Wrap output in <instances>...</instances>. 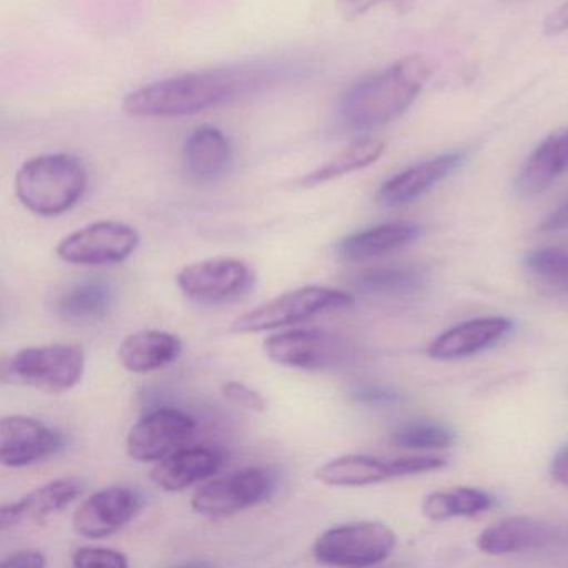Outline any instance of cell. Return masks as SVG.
Wrapping results in <instances>:
<instances>
[{"instance_id": "cell-1", "label": "cell", "mask_w": 568, "mask_h": 568, "mask_svg": "<svg viewBox=\"0 0 568 568\" xmlns=\"http://www.w3.org/2000/svg\"><path fill=\"white\" fill-rule=\"evenodd\" d=\"M287 69L278 62H251L191 72L132 91L125 95L122 109L131 118L171 119L195 115L264 91L282 79Z\"/></svg>"}, {"instance_id": "cell-2", "label": "cell", "mask_w": 568, "mask_h": 568, "mask_svg": "<svg viewBox=\"0 0 568 568\" xmlns=\"http://www.w3.org/2000/svg\"><path fill=\"white\" fill-rule=\"evenodd\" d=\"M430 69L418 55L402 59L378 74L355 82L341 99L348 128L372 129L400 118L420 94Z\"/></svg>"}, {"instance_id": "cell-3", "label": "cell", "mask_w": 568, "mask_h": 568, "mask_svg": "<svg viewBox=\"0 0 568 568\" xmlns=\"http://www.w3.org/2000/svg\"><path fill=\"white\" fill-rule=\"evenodd\" d=\"M89 184L81 159L65 152L29 159L16 175V194L26 209L58 217L81 202Z\"/></svg>"}, {"instance_id": "cell-4", "label": "cell", "mask_w": 568, "mask_h": 568, "mask_svg": "<svg viewBox=\"0 0 568 568\" xmlns=\"http://www.w3.org/2000/svg\"><path fill=\"white\" fill-rule=\"evenodd\" d=\"M85 351L79 344L22 348L4 364V381L48 394L71 390L84 377Z\"/></svg>"}, {"instance_id": "cell-5", "label": "cell", "mask_w": 568, "mask_h": 568, "mask_svg": "<svg viewBox=\"0 0 568 568\" xmlns=\"http://www.w3.org/2000/svg\"><path fill=\"white\" fill-rule=\"evenodd\" d=\"M354 298L347 292L321 287V285H307V287L285 292L245 312L232 322L231 331L234 334H258V332L291 327L314 315L351 307Z\"/></svg>"}, {"instance_id": "cell-6", "label": "cell", "mask_w": 568, "mask_h": 568, "mask_svg": "<svg viewBox=\"0 0 568 568\" xmlns=\"http://www.w3.org/2000/svg\"><path fill=\"white\" fill-rule=\"evenodd\" d=\"M397 537L381 521L335 525L314 541V557L334 567H372L390 557Z\"/></svg>"}, {"instance_id": "cell-7", "label": "cell", "mask_w": 568, "mask_h": 568, "mask_svg": "<svg viewBox=\"0 0 568 568\" xmlns=\"http://www.w3.org/2000/svg\"><path fill=\"white\" fill-rule=\"evenodd\" d=\"M141 235L132 225L101 221L72 232L59 242V258L72 265L101 267L128 261L139 247Z\"/></svg>"}, {"instance_id": "cell-8", "label": "cell", "mask_w": 568, "mask_h": 568, "mask_svg": "<svg viewBox=\"0 0 568 568\" xmlns=\"http://www.w3.org/2000/svg\"><path fill=\"white\" fill-rule=\"evenodd\" d=\"M445 458L435 455L397 458L364 454L344 455L322 465L317 470V478L328 487H365L405 475L437 470L445 467Z\"/></svg>"}, {"instance_id": "cell-9", "label": "cell", "mask_w": 568, "mask_h": 568, "mask_svg": "<svg viewBox=\"0 0 568 568\" xmlns=\"http://www.w3.org/2000/svg\"><path fill=\"white\" fill-rule=\"evenodd\" d=\"M265 355L275 364L302 371H324L345 364L352 357L351 345L341 335L318 328H297L271 335Z\"/></svg>"}, {"instance_id": "cell-10", "label": "cell", "mask_w": 568, "mask_h": 568, "mask_svg": "<svg viewBox=\"0 0 568 568\" xmlns=\"http://www.w3.org/2000/svg\"><path fill=\"white\" fill-rule=\"evenodd\" d=\"M274 487L271 471L258 467L244 468L202 485L192 497L191 505L204 517H229L267 500Z\"/></svg>"}, {"instance_id": "cell-11", "label": "cell", "mask_w": 568, "mask_h": 568, "mask_svg": "<svg viewBox=\"0 0 568 568\" xmlns=\"http://www.w3.org/2000/svg\"><path fill=\"white\" fill-rule=\"evenodd\" d=\"M251 265L232 257L195 262L179 272L175 282L185 297L201 304H224L242 297L254 285Z\"/></svg>"}, {"instance_id": "cell-12", "label": "cell", "mask_w": 568, "mask_h": 568, "mask_svg": "<svg viewBox=\"0 0 568 568\" xmlns=\"http://www.w3.org/2000/svg\"><path fill=\"white\" fill-rule=\"evenodd\" d=\"M142 504L144 500L134 488L121 485L102 488L79 505L72 527L75 534L92 540L111 537L138 517Z\"/></svg>"}, {"instance_id": "cell-13", "label": "cell", "mask_w": 568, "mask_h": 568, "mask_svg": "<svg viewBox=\"0 0 568 568\" xmlns=\"http://www.w3.org/2000/svg\"><path fill=\"white\" fill-rule=\"evenodd\" d=\"M195 420L179 408L151 412L129 432L128 454L138 462H159L194 435Z\"/></svg>"}, {"instance_id": "cell-14", "label": "cell", "mask_w": 568, "mask_h": 568, "mask_svg": "<svg viewBox=\"0 0 568 568\" xmlns=\"http://www.w3.org/2000/svg\"><path fill=\"white\" fill-rule=\"evenodd\" d=\"M61 447V434L38 418L9 415L0 422V460L6 467L38 464Z\"/></svg>"}, {"instance_id": "cell-15", "label": "cell", "mask_w": 568, "mask_h": 568, "mask_svg": "<svg viewBox=\"0 0 568 568\" xmlns=\"http://www.w3.org/2000/svg\"><path fill=\"white\" fill-rule=\"evenodd\" d=\"M84 490L78 478H58L29 491L0 508V528L4 531L36 527L61 514Z\"/></svg>"}, {"instance_id": "cell-16", "label": "cell", "mask_w": 568, "mask_h": 568, "mask_svg": "<svg viewBox=\"0 0 568 568\" xmlns=\"http://www.w3.org/2000/svg\"><path fill=\"white\" fill-rule=\"evenodd\" d=\"M465 159V152H447L398 172L378 189V204L384 207H400L417 201L435 185L450 178L464 164Z\"/></svg>"}, {"instance_id": "cell-17", "label": "cell", "mask_w": 568, "mask_h": 568, "mask_svg": "<svg viewBox=\"0 0 568 568\" xmlns=\"http://www.w3.org/2000/svg\"><path fill=\"white\" fill-rule=\"evenodd\" d=\"M184 171L197 184H214L231 171L234 155L227 135L217 128L204 125L185 139L182 149Z\"/></svg>"}, {"instance_id": "cell-18", "label": "cell", "mask_w": 568, "mask_h": 568, "mask_svg": "<svg viewBox=\"0 0 568 568\" xmlns=\"http://www.w3.org/2000/svg\"><path fill=\"white\" fill-rule=\"evenodd\" d=\"M222 455L214 448L181 447L155 464L151 480L164 491H182L221 470Z\"/></svg>"}, {"instance_id": "cell-19", "label": "cell", "mask_w": 568, "mask_h": 568, "mask_svg": "<svg viewBox=\"0 0 568 568\" xmlns=\"http://www.w3.org/2000/svg\"><path fill=\"white\" fill-rule=\"evenodd\" d=\"M510 331L511 322L508 318H475V321L455 325L438 335L428 347V355L437 361H458V358L470 357L490 347Z\"/></svg>"}, {"instance_id": "cell-20", "label": "cell", "mask_w": 568, "mask_h": 568, "mask_svg": "<svg viewBox=\"0 0 568 568\" xmlns=\"http://www.w3.org/2000/svg\"><path fill=\"white\" fill-rule=\"evenodd\" d=\"M558 530L530 517H510L485 528L477 538L484 554L505 555L534 550L554 544Z\"/></svg>"}, {"instance_id": "cell-21", "label": "cell", "mask_w": 568, "mask_h": 568, "mask_svg": "<svg viewBox=\"0 0 568 568\" xmlns=\"http://www.w3.org/2000/svg\"><path fill=\"white\" fill-rule=\"evenodd\" d=\"M420 227L410 222H392L375 225L365 231L347 235L335 244V257L344 262H361L381 257L407 247L417 241Z\"/></svg>"}, {"instance_id": "cell-22", "label": "cell", "mask_w": 568, "mask_h": 568, "mask_svg": "<svg viewBox=\"0 0 568 568\" xmlns=\"http://www.w3.org/2000/svg\"><path fill=\"white\" fill-rule=\"evenodd\" d=\"M565 174H568V128L555 131L531 152L518 172L515 191L530 197Z\"/></svg>"}, {"instance_id": "cell-23", "label": "cell", "mask_w": 568, "mask_h": 568, "mask_svg": "<svg viewBox=\"0 0 568 568\" xmlns=\"http://www.w3.org/2000/svg\"><path fill=\"white\" fill-rule=\"evenodd\" d=\"M182 354V341L164 331H141L124 338L118 358L125 371L149 374L168 367Z\"/></svg>"}, {"instance_id": "cell-24", "label": "cell", "mask_w": 568, "mask_h": 568, "mask_svg": "<svg viewBox=\"0 0 568 568\" xmlns=\"http://www.w3.org/2000/svg\"><path fill=\"white\" fill-rule=\"evenodd\" d=\"M114 291L102 281H82L69 285L58 302V311L71 324H95L111 314Z\"/></svg>"}, {"instance_id": "cell-25", "label": "cell", "mask_w": 568, "mask_h": 568, "mask_svg": "<svg viewBox=\"0 0 568 568\" xmlns=\"http://www.w3.org/2000/svg\"><path fill=\"white\" fill-rule=\"evenodd\" d=\"M384 151L385 144L378 139H361V141L354 142L344 151L338 152L334 159L325 162L321 168L312 171L311 174L302 178L301 185L315 187V185L344 178V175L352 174V172L362 171V169L374 164L384 154Z\"/></svg>"}, {"instance_id": "cell-26", "label": "cell", "mask_w": 568, "mask_h": 568, "mask_svg": "<svg viewBox=\"0 0 568 568\" xmlns=\"http://www.w3.org/2000/svg\"><path fill=\"white\" fill-rule=\"evenodd\" d=\"M494 498L480 488L458 487L454 490L434 491L422 501V514L430 520L442 521L455 517H475L488 510Z\"/></svg>"}, {"instance_id": "cell-27", "label": "cell", "mask_w": 568, "mask_h": 568, "mask_svg": "<svg viewBox=\"0 0 568 568\" xmlns=\"http://www.w3.org/2000/svg\"><path fill=\"white\" fill-rule=\"evenodd\" d=\"M428 281L422 267H381L361 272L351 278L352 287L364 294L398 295L420 291Z\"/></svg>"}, {"instance_id": "cell-28", "label": "cell", "mask_w": 568, "mask_h": 568, "mask_svg": "<svg viewBox=\"0 0 568 568\" xmlns=\"http://www.w3.org/2000/svg\"><path fill=\"white\" fill-rule=\"evenodd\" d=\"M528 271L545 284L568 294V252L561 248H538L525 258Z\"/></svg>"}, {"instance_id": "cell-29", "label": "cell", "mask_w": 568, "mask_h": 568, "mask_svg": "<svg viewBox=\"0 0 568 568\" xmlns=\"http://www.w3.org/2000/svg\"><path fill=\"white\" fill-rule=\"evenodd\" d=\"M394 445L400 448H410V450H440L454 445V432L442 425L434 424H412L405 425L400 430L392 435Z\"/></svg>"}, {"instance_id": "cell-30", "label": "cell", "mask_w": 568, "mask_h": 568, "mask_svg": "<svg viewBox=\"0 0 568 568\" xmlns=\"http://www.w3.org/2000/svg\"><path fill=\"white\" fill-rule=\"evenodd\" d=\"M72 565L79 568L129 567L128 557L122 551L105 547H79L72 555Z\"/></svg>"}, {"instance_id": "cell-31", "label": "cell", "mask_w": 568, "mask_h": 568, "mask_svg": "<svg viewBox=\"0 0 568 568\" xmlns=\"http://www.w3.org/2000/svg\"><path fill=\"white\" fill-rule=\"evenodd\" d=\"M222 395L225 400L231 402L235 407L245 408L251 412H267V400L261 392L254 390L248 385L242 384V382L229 381L224 382L221 387Z\"/></svg>"}, {"instance_id": "cell-32", "label": "cell", "mask_w": 568, "mask_h": 568, "mask_svg": "<svg viewBox=\"0 0 568 568\" xmlns=\"http://www.w3.org/2000/svg\"><path fill=\"white\" fill-rule=\"evenodd\" d=\"M348 397L358 402V404L375 405V407L377 405H381V407L397 405L404 402L402 394L395 392L394 388L385 387V385L365 384V382L352 385L348 388Z\"/></svg>"}, {"instance_id": "cell-33", "label": "cell", "mask_w": 568, "mask_h": 568, "mask_svg": "<svg viewBox=\"0 0 568 568\" xmlns=\"http://www.w3.org/2000/svg\"><path fill=\"white\" fill-rule=\"evenodd\" d=\"M382 2H388L400 12L408 11L412 4V0H337V8L344 18L355 19L361 18Z\"/></svg>"}, {"instance_id": "cell-34", "label": "cell", "mask_w": 568, "mask_h": 568, "mask_svg": "<svg viewBox=\"0 0 568 568\" xmlns=\"http://www.w3.org/2000/svg\"><path fill=\"white\" fill-rule=\"evenodd\" d=\"M2 565H6V567L42 568L48 565V558L41 550L24 548V550L12 551L8 557L2 558Z\"/></svg>"}, {"instance_id": "cell-35", "label": "cell", "mask_w": 568, "mask_h": 568, "mask_svg": "<svg viewBox=\"0 0 568 568\" xmlns=\"http://www.w3.org/2000/svg\"><path fill=\"white\" fill-rule=\"evenodd\" d=\"M568 31V0L561 2L554 12L547 16L544 22V34L548 38L564 34Z\"/></svg>"}, {"instance_id": "cell-36", "label": "cell", "mask_w": 568, "mask_h": 568, "mask_svg": "<svg viewBox=\"0 0 568 568\" xmlns=\"http://www.w3.org/2000/svg\"><path fill=\"white\" fill-rule=\"evenodd\" d=\"M541 232H560L568 229V199L564 204L558 205L547 219L540 224Z\"/></svg>"}, {"instance_id": "cell-37", "label": "cell", "mask_w": 568, "mask_h": 568, "mask_svg": "<svg viewBox=\"0 0 568 568\" xmlns=\"http://www.w3.org/2000/svg\"><path fill=\"white\" fill-rule=\"evenodd\" d=\"M550 474L557 484L568 487V445L561 447L551 458Z\"/></svg>"}]
</instances>
